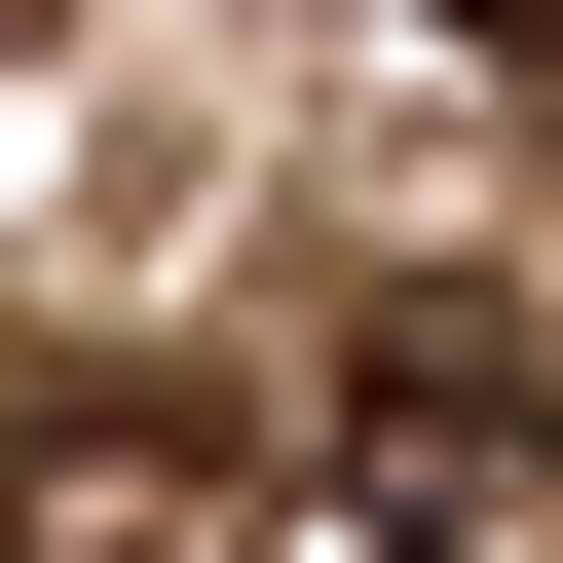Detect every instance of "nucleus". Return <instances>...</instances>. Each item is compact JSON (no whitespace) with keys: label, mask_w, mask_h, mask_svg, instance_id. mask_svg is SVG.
Segmentation results:
<instances>
[{"label":"nucleus","mask_w":563,"mask_h":563,"mask_svg":"<svg viewBox=\"0 0 563 563\" xmlns=\"http://www.w3.org/2000/svg\"><path fill=\"white\" fill-rule=\"evenodd\" d=\"M563 526V339L526 301H339L301 339V451H263V563H526Z\"/></svg>","instance_id":"obj_1"},{"label":"nucleus","mask_w":563,"mask_h":563,"mask_svg":"<svg viewBox=\"0 0 563 563\" xmlns=\"http://www.w3.org/2000/svg\"><path fill=\"white\" fill-rule=\"evenodd\" d=\"M0 563H263L225 413H0Z\"/></svg>","instance_id":"obj_2"},{"label":"nucleus","mask_w":563,"mask_h":563,"mask_svg":"<svg viewBox=\"0 0 563 563\" xmlns=\"http://www.w3.org/2000/svg\"><path fill=\"white\" fill-rule=\"evenodd\" d=\"M413 38H563V0H413Z\"/></svg>","instance_id":"obj_3"}]
</instances>
